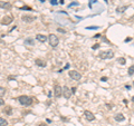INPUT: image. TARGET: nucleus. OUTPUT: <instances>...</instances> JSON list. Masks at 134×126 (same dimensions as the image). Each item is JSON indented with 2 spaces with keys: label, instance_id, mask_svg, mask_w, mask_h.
I'll use <instances>...</instances> for the list:
<instances>
[{
  "label": "nucleus",
  "instance_id": "39448f33",
  "mask_svg": "<svg viewBox=\"0 0 134 126\" xmlns=\"http://www.w3.org/2000/svg\"><path fill=\"white\" fill-rule=\"evenodd\" d=\"M12 22V17L11 16H4L1 19H0V24L1 25H4V26H7V25H10Z\"/></svg>",
  "mask_w": 134,
  "mask_h": 126
},
{
  "label": "nucleus",
  "instance_id": "20e7f679",
  "mask_svg": "<svg viewBox=\"0 0 134 126\" xmlns=\"http://www.w3.org/2000/svg\"><path fill=\"white\" fill-rule=\"evenodd\" d=\"M68 75H69V77L71 79H74V80H79V79L82 78L80 73H78L77 70H69L68 71Z\"/></svg>",
  "mask_w": 134,
  "mask_h": 126
},
{
  "label": "nucleus",
  "instance_id": "9d476101",
  "mask_svg": "<svg viewBox=\"0 0 134 126\" xmlns=\"http://www.w3.org/2000/svg\"><path fill=\"white\" fill-rule=\"evenodd\" d=\"M36 39L38 40L39 43H46L48 40V37L45 35H41V34H38V35L36 36Z\"/></svg>",
  "mask_w": 134,
  "mask_h": 126
},
{
  "label": "nucleus",
  "instance_id": "393cba45",
  "mask_svg": "<svg viewBox=\"0 0 134 126\" xmlns=\"http://www.w3.org/2000/svg\"><path fill=\"white\" fill-rule=\"evenodd\" d=\"M71 93H73V94H75V93H76V88H75V87H73V88H71Z\"/></svg>",
  "mask_w": 134,
  "mask_h": 126
},
{
  "label": "nucleus",
  "instance_id": "4468645a",
  "mask_svg": "<svg viewBox=\"0 0 134 126\" xmlns=\"http://www.w3.org/2000/svg\"><path fill=\"white\" fill-rule=\"evenodd\" d=\"M25 43H26V45H29V46H34V45H35V41H34L31 38H27V39L25 40Z\"/></svg>",
  "mask_w": 134,
  "mask_h": 126
},
{
  "label": "nucleus",
  "instance_id": "9b49d317",
  "mask_svg": "<svg viewBox=\"0 0 134 126\" xmlns=\"http://www.w3.org/2000/svg\"><path fill=\"white\" fill-rule=\"evenodd\" d=\"M12 6L11 4H9V2H7V1H0V8L2 9H10Z\"/></svg>",
  "mask_w": 134,
  "mask_h": 126
},
{
  "label": "nucleus",
  "instance_id": "bb28decb",
  "mask_svg": "<svg viewBox=\"0 0 134 126\" xmlns=\"http://www.w3.org/2000/svg\"><path fill=\"white\" fill-rule=\"evenodd\" d=\"M102 82H106L107 80V77H102V79H101Z\"/></svg>",
  "mask_w": 134,
  "mask_h": 126
},
{
  "label": "nucleus",
  "instance_id": "f8f14e48",
  "mask_svg": "<svg viewBox=\"0 0 134 126\" xmlns=\"http://www.w3.org/2000/svg\"><path fill=\"white\" fill-rule=\"evenodd\" d=\"M35 64L37 65V66H39V67H46V61H45V60H43V59L37 58L35 60Z\"/></svg>",
  "mask_w": 134,
  "mask_h": 126
},
{
  "label": "nucleus",
  "instance_id": "ddd939ff",
  "mask_svg": "<svg viewBox=\"0 0 134 126\" xmlns=\"http://www.w3.org/2000/svg\"><path fill=\"white\" fill-rule=\"evenodd\" d=\"M114 119L116 121V122H123V121L125 119V117H124V115H123V114L118 113V114H116L114 116Z\"/></svg>",
  "mask_w": 134,
  "mask_h": 126
},
{
  "label": "nucleus",
  "instance_id": "0eeeda50",
  "mask_svg": "<svg viewBox=\"0 0 134 126\" xmlns=\"http://www.w3.org/2000/svg\"><path fill=\"white\" fill-rule=\"evenodd\" d=\"M71 94H73V93H71V89H69V88H68L67 86H64V87H63V96H64V97H65L66 99H69V98H71Z\"/></svg>",
  "mask_w": 134,
  "mask_h": 126
},
{
  "label": "nucleus",
  "instance_id": "6e6552de",
  "mask_svg": "<svg viewBox=\"0 0 134 126\" xmlns=\"http://www.w3.org/2000/svg\"><path fill=\"white\" fill-rule=\"evenodd\" d=\"M84 117L86 118L87 121L92 122V121H94L95 119V115L93 114L92 112H89V110H85V112H84Z\"/></svg>",
  "mask_w": 134,
  "mask_h": 126
},
{
  "label": "nucleus",
  "instance_id": "b1692460",
  "mask_svg": "<svg viewBox=\"0 0 134 126\" xmlns=\"http://www.w3.org/2000/svg\"><path fill=\"white\" fill-rule=\"evenodd\" d=\"M2 105H4V100L0 97V106H2Z\"/></svg>",
  "mask_w": 134,
  "mask_h": 126
},
{
  "label": "nucleus",
  "instance_id": "5701e85b",
  "mask_svg": "<svg viewBox=\"0 0 134 126\" xmlns=\"http://www.w3.org/2000/svg\"><path fill=\"white\" fill-rule=\"evenodd\" d=\"M57 30H58L59 32H63V34H65V32H66V30H64V29H62V28H57Z\"/></svg>",
  "mask_w": 134,
  "mask_h": 126
},
{
  "label": "nucleus",
  "instance_id": "412c9836",
  "mask_svg": "<svg viewBox=\"0 0 134 126\" xmlns=\"http://www.w3.org/2000/svg\"><path fill=\"white\" fill-rule=\"evenodd\" d=\"M99 27H97V26H89V27H86V29H89V30H92V29H98Z\"/></svg>",
  "mask_w": 134,
  "mask_h": 126
},
{
  "label": "nucleus",
  "instance_id": "f03ea898",
  "mask_svg": "<svg viewBox=\"0 0 134 126\" xmlns=\"http://www.w3.org/2000/svg\"><path fill=\"white\" fill-rule=\"evenodd\" d=\"M98 57L101 59H111L114 57V52L112 50H105V51H101L98 54Z\"/></svg>",
  "mask_w": 134,
  "mask_h": 126
},
{
  "label": "nucleus",
  "instance_id": "1a4fd4ad",
  "mask_svg": "<svg viewBox=\"0 0 134 126\" xmlns=\"http://www.w3.org/2000/svg\"><path fill=\"white\" fill-rule=\"evenodd\" d=\"M36 18L32 16H28V15H24V16L21 17V20L24 21V22H32Z\"/></svg>",
  "mask_w": 134,
  "mask_h": 126
},
{
  "label": "nucleus",
  "instance_id": "f3484780",
  "mask_svg": "<svg viewBox=\"0 0 134 126\" xmlns=\"http://www.w3.org/2000/svg\"><path fill=\"white\" fill-rule=\"evenodd\" d=\"M117 63L121 64V65H125L126 60H125V58H124V57H120V58L117 59Z\"/></svg>",
  "mask_w": 134,
  "mask_h": 126
},
{
  "label": "nucleus",
  "instance_id": "2eb2a0df",
  "mask_svg": "<svg viewBox=\"0 0 134 126\" xmlns=\"http://www.w3.org/2000/svg\"><path fill=\"white\" fill-rule=\"evenodd\" d=\"M0 126H8V122L4 117H0Z\"/></svg>",
  "mask_w": 134,
  "mask_h": 126
},
{
  "label": "nucleus",
  "instance_id": "aec40b11",
  "mask_svg": "<svg viewBox=\"0 0 134 126\" xmlns=\"http://www.w3.org/2000/svg\"><path fill=\"white\" fill-rule=\"evenodd\" d=\"M4 112H6L7 114H11V107H10V106H7L6 108H4Z\"/></svg>",
  "mask_w": 134,
  "mask_h": 126
},
{
  "label": "nucleus",
  "instance_id": "7c9ffc66",
  "mask_svg": "<svg viewBox=\"0 0 134 126\" xmlns=\"http://www.w3.org/2000/svg\"><path fill=\"white\" fill-rule=\"evenodd\" d=\"M133 85H134V82H133Z\"/></svg>",
  "mask_w": 134,
  "mask_h": 126
},
{
  "label": "nucleus",
  "instance_id": "f257e3e1",
  "mask_svg": "<svg viewBox=\"0 0 134 126\" xmlns=\"http://www.w3.org/2000/svg\"><path fill=\"white\" fill-rule=\"evenodd\" d=\"M18 102H19L22 106H29V105L32 104V98L29 97V96H27V95H21V96L18 97Z\"/></svg>",
  "mask_w": 134,
  "mask_h": 126
},
{
  "label": "nucleus",
  "instance_id": "4be33fe9",
  "mask_svg": "<svg viewBox=\"0 0 134 126\" xmlns=\"http://www.w3.org/2000/svg\"><path fill=\"white\" fill-rule=\"evenodd\" d=\"M92 48H93V49H98V48H99V43H95Z\"/></svg>",
  "mask_w": 134,
  "mask_h": 126
},
{
  "label": "nucleus",
  "instance_id": "423d86ee",
  "mask_svg": "<svg viewBox=\"0 0 134 126\" xmlns=\"http://www.w3.org/2000/svg\"><path fill=\"white\" fill-rule=\"evenodd\" d=\"M62 95H63V87L59 86V85H56L55 89H54V96L56 98H59Z\"/></svg>",
  "mask_w": 134,
  "mask_h": 126
},
{
  "label": "nucleus",
  "instance_id": "dca6fc26",
  "mask_svg": "<svg viewBox=\"0 0 134 126\" xmlns=\"http://www.w3.org/2000/svg\"><path fill=\"white\" fill-rule=\"evenodd\" d=\"M127 9V6H122V7H117L116 8V11L117 12H124Z\"/></svg>",
  "mask_w": 134,
  "mask_h": 126
},
{
  "label": "nucleus",
  "instance_id": "7ed1b4c3",
  "mask_svg": "<svg viewBox=\"0 0 134 126\" xmlns=\"http://www.w3.org/2000/svg\"><path fill=\"white\" fill-rule=\"evenodd\" d=\"M48 41H49V45H50L51 47H56V46H58V43H59V39L58 37L54 34H50V35L48 36Z\"/></svg>",
  "mask_w": 134,
  "mask_h": 126
},
{
  "label": "nucleus",
  "instance_id": "cd10ccee",
  "mask_svg": "<svg viewBox=\"0 0 134 126\" xmlns=\"http://www.w3.org/2000/svg\"><path fill=\"white\" fill-rule=\"evenodd\" d=\"M102 40H104V41H105V43H110V41H108V40H107L106 38H105V37H103V38H102Z\"/></svg>",
  "mask_w": 134,
  "mask_h": 126
},
{
  "label": "nucleus",
  "instance_id": "a878e982",
  "mask_svg": "<svg viewBox=\"0 0 134 126\" xmlns=\"http://www.w3.org/2000/svg\"><path fill=\"white\" fill-rule=\"evenodd\" d=\"M51 4H57V0H51Z\"/></svg>",
  "mask_w": 134,
  "mask_h": 126
},
{
  "label": "nucleus",
  "instance_id": "a211bd4d",
  "mask_svg": "<svg viewBox=\"0 0 134 126\" xmlns=\"http://www.w3.org/2000/svg\"><path fill=\"white\" fill-rule=\"evenodd\" d=\"M127 71H129V75H130V76L133 75V74H134V65H132V66L129 68V70H127Z\"/></svg>",
  "mask_w": 134,
  "mask_h": 126
},
{
  "label": "nucleus",
  "instance_id": "c756f323",
  "mask_svg": "<svg viewBox=\"0 0 134 126\" xmlns=\"http://www.w3.org/2000/svg\"><path fill=\"white\" fill-rule=\"evenodd\" d=\"M0 43H1V45H2V43H4V41H1V40H0Z\"/></svg>",
  "mask_w": 134,
  "mask_h": 126
},
{
  "label": "nucleus",
  "instance_id": "c85d7f7f",
  "mask_svg": "<svg viewBox=\"0 0 134 126\" xmlns=\"http://www.w3.org/2000/svg\"><path fill=\"white\" fill-rule=\"evenodd\" d=\"M38 126H47V125H46L45 123H40V124H39V125H38Z\"/></svg>",
  "mask_w": 134,
  "mask_h": 126
},
{
  "label": "nucleus",
  "instance_id": "6ab92c4d",
  "mask_svg": "<svg viewBox=\"0 0 134 126\" xmlns=\"http://www.w3.org/2000/svg\"><path fill=\"white\" fill-rule=\"evenodd\" d=\"M4 94H6V89H4V87L0 86V97H2Z\"/></svg>",
  "mask_w": 134,
  "mask_h": 126
}]
</instances>
